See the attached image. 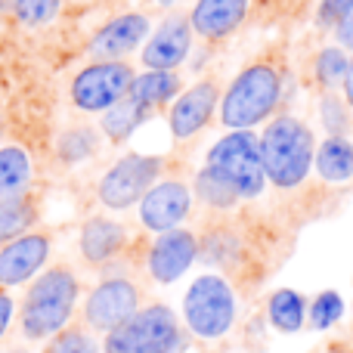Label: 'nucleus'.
Wrapping results in <instances>:
<instances>
[{
	"label": "nucleus",
	"instance_id": "nucleus-1",
	"mask_svg": "<svg viewBox=\"0 0 353 353\" xmlns=\"http://www.w3.org/2000/svg\"><path fill=\"white\" fill-rule=\"evenodd\" d=\"M81 282L68 267H50L31 282L28 294L22 301L19 325L28 341H43V338L59 335L68 325L78 304Z\"/></svg>",
	"mask_w": 353,
	"mask_h": 353
},
{
	"label": "nucleus",
	"instance_id": "nucleus-2",
	"mask_svg": "<svg viewBox=\"0 0 353 353\" xmlns=\"http://www.w3.org/2000/svg\"><path fill=\"white\" fill-rule=\"evenodd\" d=\"M282 99V72L276 62H251L220 97V121L230 130H251L267 121Z\"/></svg>",
	"mask_w": 353,
	"mask_h": 353
},
{
	"label": "nucleus",
	"instance_id": "nucleus-3",
	"mask_svg": "<svg viewBox=\"0 0 353 353\" xmlns=\"http://www.w3.org/2000/svg\"><path fill=\"white\" fill-rule=\"evenodd\" d=\"M261 161L263 174L273 186L279 189H294L307 180L313 168V134L301 118L294 115H279L276 121L267 124L261 137Z\"/></svg>",
	"mask_w": 353,
	"mask_h": 353
},
{
	"label": "nucleus",
	"instance_id": "nucleus-4",
	"mask_svg": "<svg viewBox=\"0 0 353 353\" xmlns=\"http://www.w3.org/2000/svg\"><path fill=\"white\" fill-rule=\"evenodd\" d=\"M208 168L236 189L239 199H257L267 186L261 161V140L251 130H230L208 152Z\"/></svg>",
	"mask_w": 353,
	"mask_h": 353
},
{
	"label": "nucleus",
	"instance_id": "nucleus-5",
	"mask_svg": "<svg viewBox=\"0 0 353 353\" xmlns=\"http://www.w3.org/2000/svg\"><path fill=\"white\" fill-rule=\"evenodd\" d=\"M180 344V325L171 307H140L124 325L105 335V353H174Z\"/></svg>",
	"mask_w": 353,
	"mask_h": 353
},
{
	"label": "nucleus",
	"instance_id": "nucleus-6",
	"mask_svg": "<svg viewBox=\"0 0 353 353\" xmlns=\"http://www.w3.org/2000/svg\"><path fill=\"white\" fill-rule=\"evenodd\" d=\"M183 319L195 338H223L236 319V294L223 276H199L183 298Z\"/></svg>",
	"mask_w": 353,
	"mask_h": 353
},
{
	"label": "nucleus",
	"instance_id": "nucleus-7",
	"mask_svg": "<svg viewBox=\"0 0 353 353\" xmlns=\"http://www.w3.org/2000/svg\"><path fill=\"white\" fill-rule=\"evenodd\" d=\"M134 68L121 59H97L72 81V103L81 112H105L124 99L134 84Z\"/></svg>",
	"mask_w": 353,
	"mask_h": 353
},
{
	"label": "nucleus",
	"instance_id": "nucleus-8",
	"mask_svg": "<svg viewBox=\"0 0 353 353\" xmlns=\"http://www.w3.org/2000/svg\"><path fill=\"white\" fill-rule=\"evenodd\" d=\"M161 165L165 161L152 159V155H124V159H118L99 180V201L112 211H128L130 205L143 201V195L155 186Z\"/></svg>",
	"mask_w": 353,
	"mask_h": 353
},
{
	"label": "nucleus",
	"instance_id": "nucleus-9",
	"mask_svg": "<svg viewBox=\"0 0 353 353\" xmlns=\"http://www.w3.org/2000/svg\"><path fill=\"white\" fill-rule=\"evenodd\" d=\"M143 292L128 276H112L103 279L84 301V325L90 332L109 335L112 329L124 325L137 310H140Z\"/></svg>",
	"mask_w": 353,
	"mask_h": 353
},
{
	"label": "nucleus",
	"instance_id": "nucleus-10",
	"mask_svg": "<svg viewBox=\"0 0 353 353\" xmlns=\"http://www.w3.org/2000/svg\"><path fill=\"white\" fill-rule=\"evenodd\" d=\"M192 208V195L189 186L180 180H161L143 195L140 201V223L152 232L176 230L183 220L189 217Z\"/></svg>",
	"mask_w": 353,
	"mask_h": 353
},
{
	"label": "nucleus",
	"instance_id": "nucleus-11",
	"mask_svg": "<svg viewBox=\"0 0 353 353\" xmlns=\"http://www.w3.org/2000/svg\"><path fill=\"white\" fill-rule=\"evenodd\" d=\"M195 257H199V239L189 230H168L159 232V239L149 248L146 270L155 282L168 285V282H176L192 267Z\"/></svg>",
	"mask_w": 353,
	"mask_h": 353
},
{
	"label": "nucleus",
	"instance_id": "nucleus-12",
	"mask_svg": "<svg viewBox=\"0 0 353 353\" xmlns=\"http://www.w3.org/2000/svg\"><path fill=\"white\" fill-rule=\"evenodd\" d=\"M50 257V236L43 232H25L12 239L0 251V285L12 288L28 282L31 276L41 273V267Z\"/></svg>",
	"mask_w": 353,
	"mask_h": 353
},
{
	"label": "nucleus",
	"instance_id": "nucleus-13",
	"mask_svg": "<svg viewBox=\"0 0 353 353\" xmlns=\"http://www.w3.org/2000/svg\"><path fill=\"white\" fill-rule=\"evenodd\" d=\"M192 25L183 16H171L155 28L152 41H146L143 47V65L149 72H174L176 65H183V59L189 56L192 47Z\"/></svg>",
	"mask_w": 353,
	"mask_h": 353
},
{
	"label": "nucleus",
	"instance_id": "nucleus-14",
	"mask_svg": "<svg viewBox=\"0 0 353 353\" xmlns=\"http://www.w3.org/2000/svg\"><path fill=\"white\" fill-rule=\"evenodd\" d=\"M217 103H220V87L214 78H205L195 87H189L171 105V134L176 140H192V137L211 121Z\"/></svg>",
	"mask_w": 353,
	"mask_h": 353
},
{
	"label": "nucleus",
	"instance_id": "nucleus-15",
	"mask_svg": "<svg viewBox=\"0 0 353 353\" xmlns=\"http://www.w3.org/2000/svg\"><path fill=\"white\" fill-rule=\"evenodd\" d=\"M248 16V0H199L189 12V25L208 43L226 41Z\"/></svg>",
	"mask_w": 353,
	"mask_h": 353
},
{
	"label": "nucleus",
	"instance_id": "nucleus-16",
	"mask_svg": "<svg viewBox=\"0 0 353 353\" xmlns=\"http://www.w3.org/2000/svg\"><path fill=\"white\" fill-rule=\"evenodd\" d=\"M149 34V19L140 12H124V16L112 19L109 25H103V31H97L90 43V53L97 59H121L130 50H137Z\"/></svg>",
	"mask_w": 353,
	"mask_h": 353
},
{
	"label": "nucleus",
	"instance_id": "nucleus-17",
	"mask_svg": "<svg viewBox=\"0 0 353 353\" xmlns=\"http://www.w3.org/2000/svg\"><path fill=\"white\" fill-rule=\"evenodd\" d=\"M128 245V230L112 217H90L81 226V257L90 267H103V263L115 261Z\"/></svg>",
	"mask_w": 353,
	"mask_h": 353
},
{
	"label": "nucleus",
	"instance_id": "nucleus-18",
	"mask_svg": "<svg viewBox=\"0 0 353 353\" xmlns=\"http://www.w3.org/2000/svg\"><path fill=\"white\" fill-rule=\"evenodd\" d=\"M319 176L325 183H347L353 180V143L347 137H329L313 155Z\"/></svg>",
	"mask_w": 353,
	"mask_h": 353
},
{
	"label": "nucleus",
	"instance_id": "nucleus-19",
	"mask_svg": "<svg viewBox=\"0 0 353 353\" xmlns=\"http://www.w3.org/2000/svg\"><path fill=\"white\" fill-rule=\"evenodd\" d=\"M34 176L31 155L19 146H3L0 149V201L25 195Z\"/></svg>",
	"mask_w": 353,
	"mask_h": 353
},
{
	"label": "nucleus",
	"instance_id": "nucleus-20",
	"mask_svg": "<svg viewBox=\"0 0 353 353\" xmlns=\"http://www.w3.org/2000/svg\"><path fill=\"white\" fill-rule=\"evenodd\" d=\"M149 115H152V109H146V105L137 103V99L128 93V97L118 99L112 109L103 112V134L109 137L112 143H124Z\"/></svg>",
	"mask_w": 353,
	"mask_h": 353
},
{
	"label": "nucleus",
	"instance_id": "nucleus-21",
	"mask_svg": "<svg viewBox=\"0 0 353 353\" xmlns=\"http://www.w3.org/2000/svg\"><path fill=\"white\" fill-rule=\"evenodd\" d=\"M176 90H180V74L176 72H143L130 84V97L152 112L176 99Z\"/></svg>",
	"mask_w": 353,
	"mask_h": 353
},
{
	"label": "nucleus",
	"instance_id": "nucleus-22",
	"mask_svg": "<svg viewBox=\"0 0 353 353\" xmlns=\"http://www.w3.org/2000/svg\"><path fill=\"white\" fill-rule=\"evenodd\" d=\"M267 316H270V323H273V329L298 332L307 319V301L301 298L298 292H292V288H282V292H276L273 298H270Z\"/></svg>",
	"mask_w": 353,
	"mask_h": 353
},
{
	"label": "nucleus",
	"instance_id": "nucleus-23",
	"mask_svg": "<svg viewBox=\"0 0 353 353\" xmlns=\"http://www.w3.org/2000/svg\"><path fill=\"white\" fill-rule=\"evenodd\" d=\"M34 220H37V208L28 195L3 199L0 201V242H12V239L25 236Z\"/></svg>",
	"mask_w": 353,
	"mask_h": 353
},
{
	"label": "nucleus",
	"instance_id": "nucleus-24",
	"mask_svg": "<svg viewBox=\"0 0 353 353\" xmlns=\"http://www.w3.org/2000/svg\"><path fill=\"white\" fill-rule=\"evenodd\" d=\"M347 53H344V47H325L316 53V59H313V78H316L319 87H325V90H335L338 84H344V78H347Z\"/></svg>",
	"mask_w": 353,
	"mask_h": 353
},
{
	"label": "nucleus",
	"instance_id": "nucleus-25",
	"mask_svg": "<svg viewBox=\"0 0 353 353\" xmlns=\"http://www.w3.org/2000/svg\"><path fill=\"white\" fill-rule=\"evenodd\" d=\"M195 195H199L208 208H214V211H226V208H232L239 201L236 189H232L226 180H220L211 168L195 174Z\"/></svg>",
	"mask_w": 353,
	"mask_h": 353
},
{
	"label": "nucleus",
	"instance_id": "nucleus-26",
	"mask_svg": "<svg viewBox=\"0 0 353 353\" xmlns=\"http://www.w3.org/2000/svg\"><path fill=\"white\" fill-rule=\"evenodd\" d=\"M56 152H59V159L65 165H81V161H87L97 152V130H90V128L65 130L59 137V143H56Z\"/></svg>",
	"mask_w": 353,
	"mask_h": 353
},
{
	"label": "nucleus",
	"instance_id": "nucleus-27",
	"mask_svg": "<svg viewBox=\"0 0 353 353\" xmlns=\"http://www.w3.org/2000/svg\"><path fill=\"white\" fill-rule=\"evenodd\" d=\"M62 0H12V16L19 25L25 28H37V25H47L59 16Z\"/></svg>",
	"mask_w": 353,
	"mask_h": 353
},
{
	"label": "nucleus",
	"instance_id": "nucleus-28",
	"mask_svg": "<svg viewBox=\"0 0 353 353\" xmlns=\"http://www.w3.org/2000/svg\"><path fill=\"white\" fill-rule=\"evenodd\" d=\"M47 353H99V344L87 325H65L59 335L50 338Z\"/></svg>",
	"mask_w": 353,
	"mask_h": 353
},
{
	"label": "nucleus",
	"instance_id": "nucleus-29",
	"mask_svg": "<svg viewBox=\"0 0 353 353\" xmlns=\"http://www.w3.org/2000/svg\"><path fill=\"white\" fill-rule=\"evenodd\" d=\"M319 112H323L319 118H323L329 137H344V130L350 128V118H347L350 105L344 103V99H338L335 93H325L323 103H319Z\"/></svg>",
	"mask_w": 353,
	"mask_h": 353
},
{
	"label": "nucleus",
	"instance_id": "nucleus-30",
	"mask_svg": "<svg viewBox=\"0 0 353 353\" xmlns=\"http://www.w3.org/2000/svg\"><path fill=\"white\" fill-rule=\"evenodd\" d=\"M341 313L344 304L338 298V292H323L310 307V325L313 329H329V325H335L341 319Z\"/></svg>",
	"mask_w": 353,
	"mask_h": 353
},
{
	"label": "nucleus",
	"instance_id": "nucleus-31",
	"mask_svg": "<svg viewBox=\"0 0 353 353\" xmlns=\"http://www.w3.org/2000/svg\"><path fill=\"white\" fill-rule=\"evenodd\" d=\"M350 6H353V0H323L319 12H316V22L323 25V28H335V25L347 16Z\"/></svg>",
	"mask_w": 353,
	"mask_h": 353
},
{
	"label": "nucleus",
	"instance_id": "nucleus-32",
	"mask_svg": "<svg viewBox=\"0 0 353 353\" xmlns=\"http://www.w3.org/2000/svg\"><path fill=\"white\" fill-rule=\"evenodd\" d=\"M335 37H338V43H341L344 50H353V6L347 10V16L335 25Z\"/></svg>",
	"mask_w": 353,
	"mask_h": 353
},
{
	"label": "nucleus",
	"instance_id": "nucleus-33",
	"mask_svg": "<svg viewBox=\"0 0 353 353\" xmlns=\"http://www.w3.org/2000/svg\"><path fill=\"white\" fill-rule=\"evenodd\" d=\"M10 323H12V298L6 292H0V338L6 335Z\"/></svg>",
	"mask_w": 353,
	"mask_h": 353
},
{
	"label": "nucleus",
	"instance_id": "nucleus-34",
	"mask_svg": "<svg viewBox=\"0 0 353 353\" xmlns=\"http://www.w3.org/2000/svg\"><path fill=\"white\" fill-rule=\"evenodd\" d=\"M344 103L353 109V59H350V65H347V78H344Z\"/></svg>",
	"mask_w": 353,
	"mask_h": 353
},
{
	"label": "nucleus",
	"instance_id": "nucleus-35",
	"mask_svg": "<svg viewBox=\"0 0 353 353\" xmlns=\"http://www.w3.org/2000/svg\"><path fill=\"white\" fill-rule=\"evenodd\" d=\"M159 3H165V6H168V3H174V0H159Z\"/></svg>",
	"mask_w": 353,
	"mask_h": 353
},
{
	"label": "nucleus",
	"instance_id": "nucleus-36",
	"mask_svg": "<svg viewBox=\"0 0 353 353\" xmlns=\"http://www.w3.org/2000/svg\"><path fill=\"white\" fill-rule=\"evenodd\" d=\"M332 353H344V350H332Z\"/></svg>",
	"mask_w": 353,
	"mask_h": 353
}]
</instances>
